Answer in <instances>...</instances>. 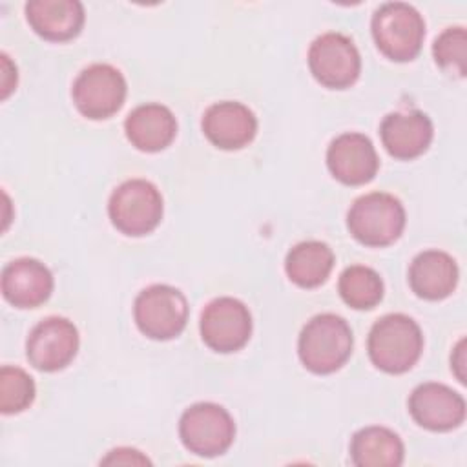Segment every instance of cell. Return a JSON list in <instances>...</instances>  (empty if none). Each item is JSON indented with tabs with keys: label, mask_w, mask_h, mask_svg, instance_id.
I'll use <instances>...</instances> for the list:
<instances>
[{
	"label": "cell",
	"mask_w": 467,
	"mask_h": 467,
	"mask_svg": "<svg viewBox=\"0 0 467 467\" xmlns=\"http://www.w3.org/2000/svg\"><path fill=\"white\" fill-rule=\"evenodd\" d=\"M367 350L379 370L389 374L407 372L421 356V328L405 314H387L372 325Z\"/></svg>",
	"instance_id": "1"
},
{
	"label": "cell",
	"mask_w": 467,
	"mask_h": 467,
	"mask_svg": "<svg viewBox=\"0 0 467 467\" xmlns=\"http://www.w3.org/2000/svg\"><path fill=\"white\" fill-rule=\"evenodd\" d=\"M354 336L348 323L336 314H317L303 327L297 339L301 363L314 374H330L352 354Z\"/></svg>",
	"instance_id": "2"
},
{
	"label": "cell",
	"mask_w": 467,
	"mask_h": 467,
	"mask_svg": "<svg viewBox=\"0 0 467 467\" xmlns=\"http://www.w3.org/2000/svg\"><path fill=\"white\" fill-rule=\"evenodd\" d=\"M370 27L378 49L396 62L416 58L425 38L423 16L405 2L379 5L372 15Z\"/></svg>",
	"instance_id": "3"
},
{
	"label": "cell",
	"mask_w": 467,
	"mask_h": 467,
	"mask_svg": "<svg viewBox=\"0 0 467 467\" xmlns=\"http://www.w3.org/2000/svg\"><path fill=\"white\" fill-rule=\"evenodd\" d=\"M350 235L367 246H387L400 239L405 228V208L390 193L370 192L358 197L348 213Z\"/></svg>",
	"instance_id": "4"
},
{
	"label": "cell",
	"mask_w": 467,
	"mask_h": 467,
	"mask_svg": "<svg viewBox=\"0 0 467 467\" xmlns=\"http://www.w3.org/2000/svg\"><path fill=\"white\" fill-rule=\"evenodd\" d=\"M162 195L146 179H130L117 186L108 202L113 226L126 235L150 234L162 219Z\"/></svg>",
	"instance_id": "5"
},
{
	"label": "cell",
	"mask_w": 467,
	"mask_h": 467,
	"mask_svg": "<svg viewBox=\"0 0 467 467\" xmlns=\"http://www.w3.org/2000/svg\"><path fill=\"white\" fill-rule=\"evenodd\" d=\"M182 445L202 458L226 452L235 438V423L230 412L210 401L190 405L179 420Z\"/></svg>",
	"instance_id": "6"
},
{
	"label": "cell",
	"mask_w": 467,
	"mask_h": 467,
	"mask_svg": "<svg viewBox=\"0 0 467 467\" xmlns=\"http://www.w3.org/2000/svg\"><path fill=\"white\" fill-rule=\"evenodd\" d=\"M133 317L144 336L159 341L173 339L186 327L188 301L175 286L151 285L135 297Z\"/></svg>",
	"instance_id": "7"
},
{
	"label": "cell",
	"mask_w": 467,
	"mask_h": 467,
	"mask_svg": "<svg viewBox=\"0 0 467 467\" xmlns=\"http://www.w3.org/2000/svg\"><path fill=\"white\" fill-rule=\"evenodd\" d=\"M126 78L111 64H91L73 82L71 97L77 109L93 120L117 113L126 99Z\"/></svg>",
	"instance_id": "8"
},
{
	"label": "cell",
	"mask_w": 467,
	"mask_h": 467,
	"mask_svg": "<svg viewBox=\"0 0 467 467\" xmlns=\"http://www.w3.org/2000/svg\"><path fill=\"white\" fill-rule=\"evenodd\" d=\"M308 67L314 78L325 88L345 89L358 80L361 57L347 35L328 31L310 44Z\"/></svg>",
	"instance_id": "9"
},
{
	"label": "cell",
	"mask_w": 467,
	"mask_h": 467,
	"mask_svg": "<svg viewBox=\"0 0 467 467\" xmlns=\"http://www.w3.org/2000/svg\"><path fill=\"white\" fill-rule=\"evenodd\" d=\"M202 341L215 352H235L243 348L252 334V316L248 306L235 297H217L210 301L199 321Z\"/></svg>",
	"instance_id": "10"
},
{
	"label": "cell",
	"mask_w": 467,
	"mask_h": 467,
	"mask_svg": "<svg viewBox=\"0 0 467 467\" xmlns=\"http://www.w3.org/2000/svg\"><path fill=\"white\" fill-rule=\"evenodd\" d=\"M78 350V330L67 317L49 316L38 321L27 336L26 354L29 363L44 372L67 367Z\"/></svg>",
	"instance_id": "11"
},
{
	"label": "cell",
	"mask_w": 467,
	"mask_h": 467,
	"mask_svg": "<svg viewBox=\"0 0 467 467\" xmlns=\"http://www.w3.org/2000/svg\"><path fill=\"white\" fill-rule=\"evenodd\" d=\"M409 412L423 429L445 432L463 423L465 400L443 383L427 381L410 392Z\"/></svg>",
	"instance_id": "12"
},
{
	"label": "cell",
	"mask_w": 467,
	"mask_h": 467,
	"mask_svg": "<svg viewBox=\"0 0 467 467\" xmlns=\"http://www.w3.org/2000/svg\"><path fill=\"white\" fill-rule=\"evenodd\" d=\"M327 166L343 184L358 186L374 179L379 159L372 140L358 131L337 135L327 150Z\"/></svg>",
	"instance_id": "13"
},
{
	"label": "cell",
	"mask_w": 467,
	"mask_h": 467,
	"mask_svg": "<svg viewBox=\"0 0 467 467\" xmlns=\"http://www.w3.org/2000/svg\"><path fill=\"white\" fill-rule=\"evenodd\" d=\"M201 124L206 139L221 150L244 148L257 133V119L254 111L235 100L212 104L204 111Z\"/></svg>",
	"instance_id": "14"
},
{
	"label": "cell",
	"mask_w": 467,
	"mask_h": 467,
	"mask_svg": "<svg viewBox=\"0 0 467 467\" xmlns=\"http://www.w3.org/2000/svg\"><path fill=\"white\" fill-rule=\"evenodd\" d=\"M2 294L18 308H36L53 292V274L38 259L18 257L2 270Z\"/></svg>",
	"instance_id": "15"
},
{
	"label": "cell",
	"mask_w": 467,
	"mask_h": 467,
	"mask_svg": "<svg viewBox=\"0 0 467 467\" xmlns=\"http://www.w3.org/2000/svg\"><path fill=\"white\" fill-rule=\"evenodd\" d=\"M379 135L385 150L396 159H414L427 151L434 128L431 119L420 111H394L379 124Z\"/></svg>",
	"instance_id": "16"
},
{
	"label": "cell",
	"mask_w": 467,
	"mask_h": 467,
	"mask_svg": "<svg viewBox=\"0 0 467 467\" xmlns=\"http://www.w3.org/2000/svg\"><path fill=\"white\" fill-rule=\"evenodd\" d=\"M26 18L46 40L64 42L77 36L84 26V5L78 0H31Z\"/></svg>",
	"instance_id": "17"
},
{
	"label": "cell",
	"mask_w": 467,
	"mask_h": 467,
	"mask_svg": "<svg viewBox=\"0 0 467 467\" xmlns=\"http://www.w3.org/2000/svg\"><path fill=\"white\" fill-rule=\"evenodd\" d=\"M409 285L418 297L445 299L458 285L456 261L441 250L420 252L409 266Z\"/></svg>",
	"instance_id": "18"
},
{
	"label": "cell",
	"mask_w": 467,
	"mask_h": 467,
	"mask_svg": "<svg viewBox=\"0 0 467 467\" xmlns=\"http://www.w3.org/2000/svg\"><path fill=\"white\" fill-rule=\"evenodd\" d=\"M128 140L140 151H161L171 144L177 133V120L162 104H142L131 109L124 120Z\"/></svg>",
	"instance_id": "19"
},
{
	"label": "cell",
	"mask_w": 467,
	"mask_h": 467,
	"mask_svg": "<svg viewBox=\"0 0 467 467\" xmlns=\"http://www.w3.org/2000/svg\"><path fill=\"white\" fill-rule=\"evenodd\" d=\"M350 456L358 467H398L403 463L405 447L394 431L370 425L352 436Z\"/></svg>",
	"instance_id": "20"
},
{
	"label": "cell",
	"mask_w": 467,
	"mask_h": 467,
	"mask_svg": "<svg viewBox=\"0 0 467 467\" xmlns=\"http://www.w3.org/2000/svg\"><path fill=\"white\" fill-rule=\"evenodd\" d=\"M334 266V252L321 241H301L292 246L285 259V270L292 283L301 288H316L327 281Z\"/></svg>",
	"instance_id": "21"
},
{
	"label": "cell",
	"mask_w": 467,
	"mask_h": 467,
	"mask_svg": "<svg viewBox=\"0 0 467 467\" xmlns=\"http://www.w3.org/2000/svg\"><path fill=\"white\" fill-rule=\"evenodd\" d=\"M337 290L348 306L368 310L381 301L383 281L376 270L363 265H352L341 272Z\"/></svg>",
	"instance_id": "22"
},
{
	"label": "cell",
	"mask_w": 467,
	"mask_h": 467,
	"mask_svg": "<svg viewBox=\"0 0 467 467\" xmlns=\"http://www.w3.org/2000/svg\"><path fill=\"white\" fill-rule=\"evenodd\" d=\"M35 400V381L20 367L4 365L0 368V410L16 414L27 409Z\"/></svg>",
	"instance_id": "23"
},
{
	"label": "cell",
	"mask_w": 467,
	"mask_h": 467,
	"mask_svg": "<svg viewBox=\"0 0 467 467\" xmlns=\"http://www.w3.org/2000/svg\"><path fill=\"white\" fill-rule=\"evenodd\" d=\"M467 33L465 27L454 26L443 29L434 44H432V55L436 64L447 71L456 73L458 77H465L467 73Z\"/></svg>",
	"instance_id": "24"
},
{
	"label": "cell",
	"mask_w": 467,
	"mask_h": 467,
	"mask_svg": "<svg viewBox=\"0 0 467 467\" xmlns=\"http://www.w3.org/2000/svg\"><path fill=\"white\" fill-rule=\"evenodd\" d=\"M100 463H104V465H108V463H111V465H115V463H117V465H120V463H124V465H135V463H150V460H148L146 456H142V454H140L139 451H135V449L119 447V449L109 451L108 456L100 460Z\"/></svg>",
	"instance_id": "25"
},
{
	"label": "cell",
	"mask_w": 467,
	"mask_h": 467,
	"mask_svg": "<svg viewBox=\"0 0 467 467\" xmlns=\"http://www.w3.org/2000/svg\"><path fill=\"white\" fill-rule=\"evenodd\" d=\"M463 348H465V339H460L452 356H451V368L454 370L456 378L462 383H465V372H463V368H465V350Z\"/></svg>",
	"instance_id": "26"
},
{
	"label": "cell",
	"mask_w": 467,
	"mask_h": 467,
	"mask_svg": "<svg viewBox=\"0 0 467 467\" xmlns=\"http://www.w3.org/2000/svg\"><path fill=\"white\" fill-rule=\"evenodd\" d=\"M9 77L16 78V67L11 64L9 57L2 53V99L9 95V91L15 88V84L9 80Z\"/></svg>",
	"instance_id": "27"
}]
</instances>
